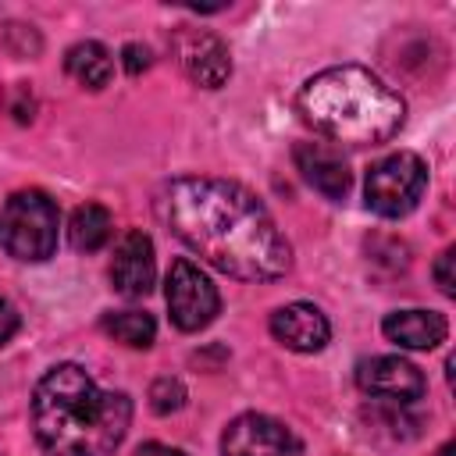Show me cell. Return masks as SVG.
<instances>
[{"mask_svg":"<svg viewBox=\"0 0 456 456\" xmlns=\"http://www.w3.org/2000/svg\"><path fill=\"white\" fill-rule=\"evenodd\" d=\"M157 281V260H153V242L146 232H125L121 242L114 246L110 256V285L125 299H139L153 289Z\"/></svg>","mask_w":456,"mask_h":456,"instance_id":"10","label":"cell"},{"mask_svg":"<svg viewBox=\"0 0 456 456\" xmlns=\"http://www.w3.org/2000/svg\"><path fill=\"white\" fill-rule=\"evenodd\" d=\"M164 299H167L171 324H175L178 331H200V328H207V324L217 317V310H221V296H217L214 281H210L192 260H185V256L171 264Z\"/></svg>","mask_w":456,"mask_h":456,"instance_id":"6","label":"cell"},{"mask_svg":"<svg viewBox=\"0 0 456 456\" xmlns=\"http://www.w3.org/2000/svg\"><path fill=\"white\" fill-rule=\"evenodd\" d=\"M438 456H452V445H445V449H442V452H438Z\"/></svg>","mask_w":456,"mask_h":456,"instance_id":"22","label":"cell"},{"mask_svg":"<svg viewBox=\"0 0 456 456\" xmlns=\"http://www.w3.org/2000/svg\"><path fill=\"white\" fill-rule=\"evenodd\" d=\"M135 456H185L182 449H171V445H160V442H146L135 449Z\"/></svg>","mask_w":456,"mask_h":456,"instance_id":"21","label":"cell"},{"mask_svg":"<svg viewBox=\"0 0 456 456\" xmlns=\"http://www.w3.org/2000/svg\"><path fill=\"white\" fill-rule=\"evenodd\" d=\"M435 281L442 289V296H452V249H442L438 260H435Z\"/></svg>","mask_w":456,"mask_h":456,"instance_id":"19","label":"cell"},{"mask_svg":"<svg viewBox=\"0 0 456 456\" xmlns=\"http://www.w3.org/2000/svg\"><path fill=\"white\" fill-rule=\"evenodd\" d=\"M132 424V399L100 388L86 367L57 363L32 392V428L50 456H110Z\"/></svg>","mask_w":456,"mask_h":456,"instance_id":"2","label":"cell"},{"mask_svg":"<svg viewBox=\"0 0 456 456\" xmlns=\"http://www.w3.org/2000/svg\"><path fill=\"white\" fill-rule=\"evenodd\" d=\"M381 331L403 349H435L438 342H445L449 324L435 310H395L381 321Z\"/></svg>","mask_w":456,"mask_h":456,"instance_id":"13","label":"cell"},{"mask_svg":"<svg viewBox=\"0 0 456 456\" xmlns=\"http://www.w3.org/2000/svg\"><path fill=\"white\" fill-rule=\"evenodd\" d=\"M221 456H303V442L267 413H239L221 435Z\"/></svg>","mask_w":456,"mask_h":456,"instance_id":"7","label":"cell"},{"mask_svg":"<svg viewBox=\"0 0 456 456\" xmlns=\"http://www.w3.org/2000/svg\"><path fill=\"white\" fill-rule=\"evenodd\" d=\"M182 403H185V388H182L178 378H160V381H153V388H150V406H153L157 413H175V410H182Z\"/></svg>","mask_w":456,"mask_h":456,"instance_id":"17","label":"cell"},{"mask_svg":"<svg viewBox=\"0 0 456 456\" xmlns=\"http://www.w3.org/2000/svg\"><path fill=\"white\" fill-rule=\"evenodd\" d=\"M14 331H18V310H14L7 299H0V346L11 342Z\"/></svg>","mask_w":456,"mask_h":456,"instance_id":"20","label":"cell"},{"mask_svg":"<svg viewBox=\"0 0 456 456\" xmlns=\"http://www.w3.org/2000/svg\"><path fill=\"white\" fill-rule=\"evenodd\" d=\"M424 189H428V164L410 150L381 157L363 182L367 207L378 217H406L420 203Z\"/></svg>","mask_w":456,"mask_h":456,"instance_id":"5","label":"cell"},{"mask_svg":"<svg viewBox=\"0 0 456 456\" xmlns=\"http://www.w3.org/2000/svg\"><path fill=\"white\" fill-rule=\"evenodd\" d=\"M57 203L43 189L11 192L0 207V249L14 260L39 264L57 249Z\"/></svg>","mask_w":456,"mask_h":456,"instance_id":"4","label":"cell"},{"mask_svg":"<svg viewBox=\"0 0 456 456\" xmlns=\"http://www.w3.org/2000/svg\"><path fill=\"white\" fill-rule=\"evenodd\" d=\"M299 110L314 132L342 146L388 142L406 114L399 93H392L374 71L360 64L317 71L299 93Z\"/></svg>","mask_w":456,"mask_h":456,"instance_id":"3","label":"cell"},{"mask_svg":"<svg viewBox=\"0 0 456 456\" xmlns=\"http://www.w3.org/2000/svg\"><path fill=\"white\" fill-rule=\"evenodd\" d=\"M103 331L114 338V342H125L132 349H150L153 338H157V324L150 314L142 310H118V314H103Z\"/></svg>","mask_w":456,"mask_h":456,"instance_id":"16","label":"cell"},{"mask_svg":"<svg viewBox=\"0 0 456 456\" xmlns=\"http://www.w3.org/2000/svg\"><path fill=\"white\" fill-rule=\"evenodd\" d=\"M175 57H178L182 71L203 89H221L232 75V53H228L224 39L207 28H178Z\"/></svg>","mask_w":456,"mask_h":456,"instance_id":"9","label":"cell"},{"mask_svg":"<svg viewBox=\"0 0 456 456\" xmlns=\"http://www.w3.org/2000/svg\"><path fill=\"white\" fill-rule=\"evenodd\" d=\"M121 57H125V71H128V75H139V71H146V68L153 64L150 46H142V43H128V46L121 50Z\"/></svg>","mask_w":456,"mask_h":456,"instance_id":"18","label":"cell"},{"mask_svg":"<svg viewBox=\"0 0 456 456\" xmlns=\"http://www.w3.org/2000/svg\"><path fill=\"white\" fill-rule=\"evenodd\" d=\"M110 228H114V221H110L107 207L82 203V207H75V214L68 221V239H71V246L78 253H96L110 239Z\"/></svg>","mask_w":456,"mask_h":456,"instance_id":"15","label":"cell"},{"mask_svg":"<svg viewBox=\"0 0 456 456\" xmlns=\"http://www.w3.org/2000/svg\"><path fill=\"white\" fill-rule=\"evenodd\" d=\"M356 385L370 399L395 403V406L417 403L428 388L424 374L403 356H367V360H360L356 363Z\"/></svg>","mask_w":456,"mask_h":456,"instance_id":"8","label":"cell"},{"mask_svg":"<svg viewBox=\"0 0 456 456\" xmlns=\"http://www.w3.org/2000/svg\"><path fill=\"white\" fill-rule=\"evenodd\" d=\"M292 157H296V167L306 178V185H314L324 200H342L349 192L353 175H349L346 157L335 146H328V142H299L292 150Z\"/></svg>","mask_w":456,"mask_h":456,"instance_id":"12","label":"cell"},{"mask_svg":"<svg viewBox=\"0 0 456 456\" xmlns=\"http://www.w3.org/2000/svg\"><path fill=\"white\" fill-rule=\"evenodd\" d=\"M271 335H274L285 349L317 353V349L328 346L331 324H328V317H324L314 303H289V306H278V310L271 314Z\"/></svg>","mask_w":456,"mask_h":456,"instance_id":"11","label":"cell"},{"mask_svg":"<svg viewBox=\"0 0 456 456\" xmlns=\"http://www.w3.org/2000/svg\"><path fill=\"white\" fill-rule=\"evenodd\" d=\"M167 228L210 267L239 281H274L289 271L292 249L271 210L239 182L185 175L160 200Z\"/></svg>","mask_w":456,"mask_h":456,"instance_id":"1","label":"cell"},{"mask_svg":"<svg viewBox=\"0 0 456 456\" xmlns=\"http://www.w3.org/2000/svg\"><path fill=\"white\" fill-rule=\"evenodd\" d=\"M64 71L86 86V89H103L110 86V75H114V61H110V50L96 39H82L75 43L68 53H64Z\"/></svg>","mask_w":456,"mask_h":456,"instance_id":"14","label":"cell"}]
</instances>
